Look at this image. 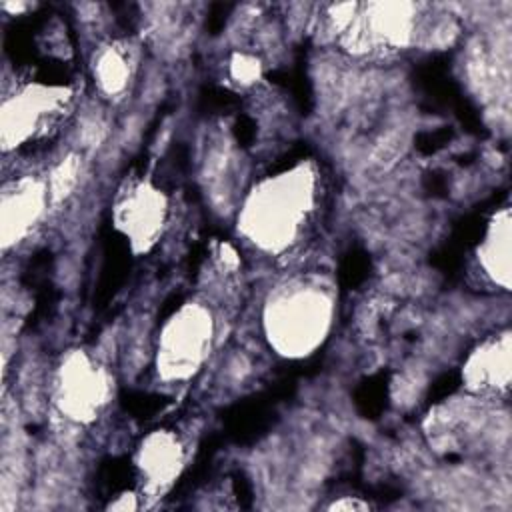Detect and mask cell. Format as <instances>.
<instances>
[{"instance_id":"8992f818","label":"cell","mask_w":512,"mask_h":512,"mask_svg":"<svg viewBox=\"0 0 512 512\" xmlns=\"http://www.w3.org/2000/svg\"><path fill=\"white\" fill-rule=\"evenodd\" d=\"M164 214V196L148 184H138L116 206V224L130 238L134 250H148L162 230Z\"/></svg>"},{"instance_id":"8fae6325","label":"cell","mask_w":512,"mask_h":512,"mask_svg":"<svg viewBox=\"0 0 512 512\" xmlns=\"http://www.w3.org/2000/svg\"><path fill=\"white\" fill-rule=\"evenodd\" d=\"M130 72V58L122 46H106L94 60V78L106 96L124 92L130 80Z\"/></svg>"},{"instance_id":"6da1fadb","label":"cell","mask_w":512,"mask_h":512,"mask_svg":"<svg viewBox=\"0 0 512 512\" xmlns=\"http://www.w3.org/2000/svg\"><path fill=\"white\" fill-rule=\"evenodd\" d=\"M312 206L314 178L308 168L298 166L258 184L248 196L238 224L258 248L282 252L302 234Z\"/></svg>"},{"instance_id":"5bb4252c","label":"cell","mask_w":512,"mask_h":512,"mask_svg":"<svg viewBox=\"0 0 512 512\" xmlns=\"http://www.w3.org/2000/svg\"><path fill=\"white\" fill-rule=\"evenodd\" d=\"M364 508H368V504L356 498H342L330 506V510H364Z\"/></svg>"},{"instance_id":"4fadbf2b","label":"cell","mask_w":512,"mask_h":512,"mask_svg":"<svg viewBox=\"0 0 512 512\" xmlns=\"http://www.w3.org/2000/svg\"><path fill=\"white\" fill-rule=\"evenodd\" d=\"M230 74L234 80H238L242 84H250L260 76V64L254 56L236 54L230 62Z\"/></svg>"},{"instance_id":"ba28073f","label":"cell","mask_w":512,"mask_h":512,"mask_svg":"<svg viewBox=\"0 0 512 512\" xmlns=\"http://www.w3.org/2000/svg\"><path fill=\"white\" fill-rule=\"evenodd\" d=\"M466 386L476 394H500L510 382V334H498L480 344L464 366Z\"/></svg>"},{"instance_id":"7c38bea8","label":"cell","mask_w":512,"mask_h":512,"mask_svg":"<svg viewBox=\"0 0 512 512\" xmlns=\"http://www.w3.org/2000/svg\"><path fill=\"white\" fill-rule=\"evenodd\" d=\"M78 172H80V162L74 154L66 156V160H62L50 172V178L46 184H48V196L52 202H60L62 198H66L72 192V188L76 186V180H78Z\"/></svg>"},{"instance_id":"30bf717a","label":"cell","mask_w":512,"mask_h":512,"mask_svg":"<svg viewBox=\"0 0 512 512\" xmlns=\"http://www.w3.org/2000/svg\"><path fill=\"white\" fill-rule=\"evenodd\" d=\"M480 262L486 274L492 276L502 288L510 286V214L502 210L494 216L486 230L484 242L480 246Z\"/></svg>"},{"instance_id":"5b68a950","label":"cell","mask_w":512,"mask_h":512,"mask_svg":"<svg viewBox=\"0 0 512 512\" xmlns=\"http://www.w3.org/2000/svg\"><path fill=\"white\" fill-rule=\"evenodd\" d=\"M48 202V184L38 178L28 176L4 186L0 210V238L4 250L28 236L32 226L40 220Z\"/></svg>"},{"instance_id":"7a4b0ae2","label":"cell","mask_w":512,"mask_h":512,"mask_svg":"<svg viewBox=\"0 0 512 512\" xmlns=\"http://www.w3.org/2000/svg\"><path fill=\"white\" fill-rule=\"evenodd\" d=\"M332 296L318 282H292L280 288L264 310L270 346L286 358L312 354L332 326Z\"/></svg>"},{"instance_id":"9c48e42d","label":"cell","mask_w":512,"mask_h":512,"mask_svg":"<svg viewBox=\"0 0 512 512\" xmlns=\"http://www.w3.org/2000/svg\"><path fill=\"white\" fill-rule=\"evenodd\" d=\"M182 464L184 452L172 432H152L144 438L138 450V468L146 486L154 492L166 490L180 474Z\"/></svg>"},{"instance_id":"52a82bcc","label":"cell","mask_w":512,"mask_h":512,"mask_svg":"<svg viewBox=\"0 0 512 512\" xmlns=\"http://www.w3.org/2000/svg\"><path fill=\"white\" fill-rule=\"evenodd\" d=\"M60 94L44 88H28L18 96H10L2 104V144L16 148L26 142L42 126L46 114L56 110Z\"/></svg>"},{"instance_id":"3957f363","label":"cell","mask_w":512,"mask_h":512,"mask_svg":"<svg viewBox=\"0 0 512 512\" xmlns=\"http://www.w3.org/2000/svg\"><path fill=\"white\" fill-rule=\"evenodd\" d=\"M214 324L210 312L200 304L182 306L162 328L158 342V374L166 382L194 376L210 354Z\"/></svg>"},{"instance_id":"277c9868","label":"cell","mask_w":512,"mask_h":512,"mask_svg":"<svg viewBox=\"0 0 512 512\" xmlns=\"http://www.w3.org/2000/svg\"><path fill=\"white\" fill-rule=\"evenodd\" d=\"M110 380L86 354L72 352L60 366L54 384V402L64 418L76 424L92 422L106 406Z\"/></svg>"}]
</instances>
